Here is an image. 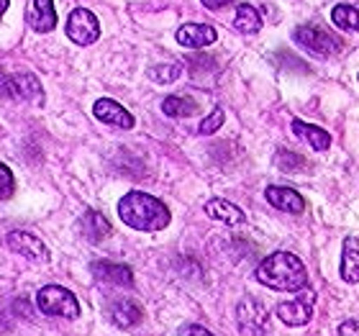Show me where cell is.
I'll return each mask as SVG.
<instances>
[{"label": "cell", "instance_id": "obj_4", "mask_svg": "<svg viewBox=\"0 0 359 336\" xmlns=\"http://www.w3.org/2000/svg\"><path fill=\"white\" fill-rule=\"evenodd\" d=\"M67 36L75 41L77 46H90L100 39V23H97L95 13L88 8H75L67 18Z\"/></svg>", "mask_w": 359, "mask_h": 336}, {"label": "cell", "instance_id": "obj_26", "mask_svg": "<svg viewBox=\"0 0 359 336\" xmlns=\"http://www.w3.org/2000/svg\"><path fill=\"white\" fill-rule=\"evenodd\" d=\"M339 336H359V323H357V318H349V321L341 323V326H339Z\"/></svg>", "mask_w": 359, "mask_h": 336}, {"label": "cell", "instance_id": "obj_23", "mask_svg": "<svg viewBox=\"0 0 359 336\" xmlns=\"http://www.w3.org/2000/svg\"><path fill=\"white\" fill-rule=\"evenodd\" d=\"M180 75H182V67H180V65H159V67H151L149 69V77L154 80V83H159V85L175 83Z\"/></svg>", "mask_w": 359, "mask_h": 336}, {"label": "cell", "instance_id": "obj_12", "mask_svg": "<svg viewBox=\"0 0 359 336\" xmlns=\"http://www.w3.org/2000/svg\"><path fill=\"white\" fill-rule=\"evenodd\" d=\"M26 21L34 31L39 34H49V31L57 29V8H54L52 0H34L26 13Z\"/></svg>", "mask_w": 359, "mask_h": 336}, {"label": "cell", "instance_id": "obj_29", "mask_svg": "<svg viewBox=\"0 0 359 336\" xmlns=\"http://www.w3.org/2000/svg\"><path fill=\"white\" fill-rule=\"evenodd\" d=\"M8 6H11V0H0V18H3V15H6Z\"/></svg>", "mask_w": 359, "mask_h": 336}, {"label": "cell", "instance_id": "obj_24", "mask_svg": "<svg viewBox=\"0 0 359 336\" xmlns=\"http://www.w3.org/2000/svg\"><path fill=\"white\" fill-rule=\"evenodd\" d=\"M224 121H226L224 108H213V111H210L208 116H205V119L201 121V126H198V131H201L203 136L216 134V131H221V126H224Z\"/></svg>", "mask_w": 359, "mask_h": 336}, {"label": "cell", "instance_id": "obj_10", "mask_svg": "<svg viewBox=\"0 0 359 336\" xmlns=\"http://www.w3.org/2000/svg\"><path fill=\"white\" fill-rule=\"evenodd\" d=\"M264 198L272 208L277 210H285V213H295L300 216L303 210H306V201H303V195L295 193L292 187H283V185H269L264 190Z\"/></svg>", "mask_w": 359, "mask_h": 336}, {"label": "cell", "instance_id": "obj_14", "mask_svg": "<svg viewBox=\"0 0 359 336\" xmlns=\"http://www.w3.org/2000/svg\"><path fill=\"white\" fill-rule=\"evenodd\" d=\"M108 316H111V321L116 323V326L131 329V326H136V323L142 321V308L131 298H118L108 306Z\"/></svg>", "mask_w": 359, "mask_h": 336}, {"label": "cell", "instance_id": "obj_8", "mask_svg": "<svg viewBox=\"0 0 359 336\" xmlns=\"http://www.w3.org/2000/svg\"><path fill=\"white\" fill-rule=\"evenodd\" d=\"M180 46H187V49H203V46L216 44L218 31L208 23H185L180 26L177 34H175Z\"/></svg>", "mask_w": 359, "mask_h": 336}, {"label": "cell", "instance_id": "obj_27", "mask_svg": "<svg viewBox=\"0 0 359 336\" xmlns=\"http://www.w3.org/2000/svg\"><path fill=\"white\" fill-rule=\"evenodd\" d=\"M180 336H213L208 329H203V326H195V323H190V326H185V329H180Z\"/></svg>", "mask_w": 359, "mask_h": 336}, {"label": "cell", "instance_id": "obj_11", "mask_svg": "<svg viewBox=\"0 0 359 336\" xmlns=\"http://www.w3.org/2000/svg\"><path fill=\"white\" fill-rule=\"evenodd\" d=\"M3 95L15 100H39L41 103V83L34 75H11L3 83Z\"/></svg>", "mask_w": 359, "mask_h": 336}, {"label": "cell", "instance_id": "obj_17", "mask_svg": "<svg viewBox=\"0 0 359 336\" xmlns=\"http://www.w3.org/2000/svg\"><path fill=\"white\" fill-rule=\"evenodd\" d=\"M264 321H267V311H264V306L259 300L247 298L239 306V326L244 331H252V334H255L257 329H262Z\"/></svg>", "mask_w": 359, "mask_h": 336}, {"label": "cell", "instance_id": "obj_20", "mask_svg": "<svg viewBox=\"0 0 359 336\" xmlns=\"http://www.w3.org/2000/svg\"><path fill=\"white\" fill-rule=\"evenodd\" d=\"M233 29L241 31V34H257V31L262 29V15H259V11L255 6H249V3H241L236 8Z\"/></svg>", "mask_w": 359, "mask_h": 336}, {"label": "cell", "instance_id": "obj_25", "mask_svg": "<svg viewBox=\"0 0 359 336\" xmlns=\"http://www.w3.org/2000/svg\"><path fill=\"white\" fill-rule=\"evenodd\" d=\"M15 190V177H13V172L8 170L3 162H0V201H8L11 195H13Z\"/></svg>", "mask_w": 359, "mask_h": 336}, {"label": "cell", "instance_id": "obj_15", "mask_svg": "<svg viewBox=\"0 0 359 336\" xmlns=\"http://www.w3.org/2000/svg\"><path fill=\"white\" fill-rule=\"evenodd\" d=\"M205 213H208V218L221 221V224H226V226H241L247 221L244 210H241L239 206H233V203L224 201V198H213V201L205 203Z\"/></svg>", "mask_w": 359, "mask_h": 336}, {"label": "cell", "instance_id": "obj_13", "mask_svg": "<svg viewBox=\"0 0 359 336\" xmlns=\"http://www.w3.org/2000/svg\"><path fill=\"white\" fill-rule=\"evenodd\" d=\"M90 269H93V275L97 277V280H105V283L111 285H123V288H131L134 285V272L126 267V264H116V262H93L90 264Z\"/></svg>", "mask_w": 359, "mask_h": 336}, {"label": "cell", "instance_id": "obj_28", "mask_svg": "<svg viewBox=\"0 0 359 336\" xmlns=\"http://www.w3.org/2000/svg\"><path fill=\"white\" fill-rule=\"evenodd\" d=\"M203 6L208 8V11H221V8L231 6V3H236V0H201Z\"/></svg>", "mask_w": 359, "mask_h": 336}, {"label": "cell", "instance_id": "obj_3", "mask_svg": "<svg viewBox=\"0 0 359 336\" xmlns=\"http://www.w3.org/2000/svg\"><path fill=\"white\" fill-rule=\"evenodd\" d=\"M36 306L46 316H60V318H77L80 316V303L67 288L60 285H46L36 293Z\"/></svg>", "mask_w": 359, "mask_h": 336}, {"label": "cell", "instance_id": "obj_21", "mask_svg": "<svg viewBox=\"0 0 359 336\" xmlns=\"http://www.w3.org/2000/svg\"><path fill=\"white\" fill-rule=\"evenodd\" d=\"M195 111H198V103L187 95H167L162 100V113L170 116V119H187Z\"/></svg>", "mask_w": 359, "mask_h": 336}, {"label": "cell", "instance_id": "obj_16", "mask_svg": "<svg viewBox=\"0 0 359 336\" xmlns=\"http://www.w3.org/2000/svg\"><path fill=\"white\" fill-rule=\"evenodd\" d=\"M80 231L88 241L93 244H100L111 236V224H108V218L103 213H97V210H85L83 218H80Z\"/></svg>", "mask_w": 359, "mask_h": 336}, {"label": "cell", "instance_id": "obj_7", "mask_svg": "<svg viewBox=\"0 0 359 336\" xmlns=\"http://www.w3.org/2000/svg\"><path fill=\"white\" fill-rule=\"evenodd\" d=\"M8 247L13 249L15 254H23L31 262H49V249L44 247V241L34 236L29 231H11L6 236Z\"/></svg>", "mask_w": 359, "mask_h": 336}, {"label": "cell", "instance_id": "obj_6", "mask_svg": "<svg viewBox=\"0 0 359 336\" xmlns=\"http://www.w3.org/2000/svg\"><path fill=\"white\" fill-rule=\"evenodd\" d=\"M292 39L303 49H308L311 54H318V57H331V54H337L341 49V41L337 36H331L329 31L316 29V26H300V29H295Z\"/></svg>", "mask_w": 359, "mask_h": 336}, {"label": "cell", "instance_id": "obj_18", "mask_svg": "<svg viewBox=\"0 0 359 336\" xmlns=\"http://www.w3.org/2000/svg\"><path fill=\"white\" fill-rule=\"evenodd\" d=\"M292 131H295V136H300V139H306L311 147H313L316 152H326L331 147V136L329 131H323L321 126H313V123H306V121H292Z\"/></svg>", "mask_w": 359, "mask_h": 336}, {"label": "cell", "instance_id": "obj_1", "mask_svg": "<svg viewBox=\"0 0 359 336\" xmlns=\"http://www.w3.org/2000/svg\"><path fill=\"white\" fill-rule=\"evenodd\" d=\"M118 218L134 231H162L170 224V208L149 193L131 190L118 201Z\"/></svg>", "mask_w": 359, "mask_h": 336}, {"label": "cell", "instance_id": "obj_9", "mask_svg": "<svg viewBox=\"0 0 359 336\" xmlns=\"http://www.w3.org/2000/svg\"><path fill=\"white\" fill-rule=\"evenodd\" d=\"M93 113H95L97 121H103V123H108V126L134 128V116H131L121 103L111 100V98H100V100H95Z\"/></svg>", "mask_w": 359, "mask_h": 336}, {"label": "cell", "instance_id": "obj_22", "mask_svg": "<svg viewBox=\"0 0 359 336\" xmlns=\"http://www.w3.org/2000/svg\"><path fill=\"white\" fill-rule=\"evenodd\" d=\"M331 21L337 23L339 29H346V31H359V13H357V6H349V3H341L331 11Z\"/></svg>", "mask_w": 359, "mask_h": 336}, {"label": "cell", "instance_id": "obj_2", "mask_svg": "<svg viewBox=\"0 0 359 336\" xmlns=\"http://www.w3.org/2000/svg\"><path fill=\"white\" fill-rule=\"evenodd\" d=\"M257 280L264 288L280 293H298L300 288H306L308 283V269L300 257L290 252H275L264 257L257 267Z\"/></svg>", "mask_w": 359, "mask_h": 336}, {"label": "cell", "instance_id": "obj_5", "mask_svg": "<svg viewBox=\"0 0 359 336\" xmlns=\"http://www.w3.org/2000/svg\"><path fill=\"white\" fill-rule=\"evenodd\" d=\"M313 303H316L313 293L308 290V288H300L298 298L280 303L275 314L285 326H306L311 321V316H313Z\"/></svg>", "mask_w": 359, "mask_h": 336}, {"label": "cell", "instance_id": "obj_19", "mask_svg": "<svg viewBox=\"0 0 359 336\" xmlns=\"http://www.w3.org/2000/svg\"><path fill=\"white\" fill-rule=\"evenodd\" d=\"M359 241L357 236H346L344 239V254H341V277L346 283H357L359 280Z\"/></svg>", "mask_w": 359, "mask_h": 336}]
</instances>
